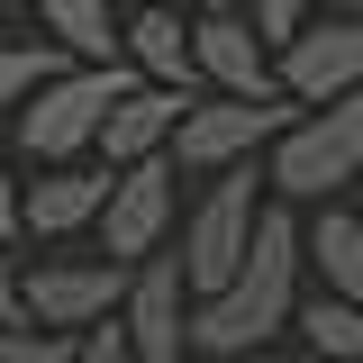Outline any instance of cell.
Wrapping results in <instances>:
<instances>
[{"label": "cell", "mask_w": 363, "mask_h": 363, "mask_svg": "<svg viewBox=\"0 0 363 363\" xmlns=\"http://www.w3.org/2000/svg\"><path fill=\"white\" fill-rule=\"evenodd\" d=\"M300 300H309V218H300L291 200H272L255 255H245V264L200 300L191 345H200V354H218V363L264 354V345H281V336L300 327Z\"/></svg>", "instance_id": "obj_1"}, {"label": "cell", "mask_w": 363, "mask_h": 363, "mask_svg": "<svg viewBox=\"0 0 363 363\" xmlns=\"http://www.w3.org/2000/svg\"><path fill=\"white\" fill-rule=\"evenodd\" d=\"M300 118V100L291 91H272V100H227V91H200L191 109H182V136H173V164L191 182L227 173V164H264L272 136Z\"/></svg>", "instance_id": "obj_6"}, {"label": "cell", "mask_w": 363, "mask_h": 363, "mask_svg": "<svg viewBox=\"0 0 363 363\" xmlns=\"http://www.w3.org/2000/svg\"><path fill=\"white\" fill-rule=\"evenodd\" d=\"M182 164L173 155H145V164H118V182H109V209H100V245L118 255V264H145V255H164L182 236Z\"/></svg>", "instance_id": "obj_8"}, {"label": "cell", "mask_w": 363, "mask_h": 363, "mask_svg": "<svg viewBox=\"0 0 363 363\" xmlns=\"http://www.w3.org/2000/svg\"><path fill=\"white\" fill-rule=\"evenodd\" d=\"M272 173V200H291V209H318V200H345L363 182V91H336V100H300V118L272 136L264 155Z\"/></svg>", "instance_id": "obj_2"}, {"label": "cell", "mask_w": 363, "mask_h": 363, "mask_svg": "<svg viewBox=\"0 0 363 363\" xmlns=\"http://www.w3.org/2000/svg\"><path fill=\"white\" fill-rule=\"evenodd\" d=\"M64 363H136V345H128V327H118V318H100V327L73 336V354H64Z\"/></svg>", "instance_id": "obj_21"}, {"label": "cell", "mask_w": 363, "mask_h": 363, "mask_svg": "<svg viewBox=\"0 0 363 363\" xmlns=\"http://www.w3.org/2000/svg\"><path fill=\"white\" fill-rule=\"evenodd\" d=\"M191 363H218V354H191Z\"/></svg>", "instance_id": "obj_26"}, {"label": "cell", "mask_w": 363, "mask_h": 363, "mask_svg": "<svg viewBox=\"0 0 363 363\" xmlns=\"http://www.w3.org/2000/svg\"><path fill=\"white\" fill-rule=\"evenodd\" d=\"M28 236L18 227H0V327H37L28 318V255H18Z\"/></svg>", "instance_id": "obj_18"}, {"label": "cell", "mask_w": 363, "mask_h": 363, "mask_svg": "<svg viewBox=\"0 0 363 363\" xmlns=\"http://www.w3.org/2000/svg\"><path fill=\"white\" fill-rule=\"evenodd\" d=\"M191 18H200V9H128V64H136V82H182V91H200Z\"/></svg>", "instance_id": "obj_15"}, {"label": "cell", "mask_w": 363, "mask_h": 363, "mask_svg": "<svg viewBox=\"0 0 363 363\" xmlns=\"http://www.w3.org/2000/svg\"><path fill=\"white\" fill-rule=\"evenodd\" d=\"M128 9H218V0H128Z\"/></svg>", "instance_id": "obj_24"}, {"label": "cell", "mask_w": 363, "mask_h": 363, "mask_svg": "<svg viewBox=\"0 0 363 363\" xmlns=\"http://www.w3.org/2000/svg\"><path fill=\"white\" fill-rule=\"evenodd\" d=\"M300 218H309V281L363 300V200H318Z\"/></svg>", "instance_id": "obj_13"}, {"label": "cell", "mask_w": 363, "mask_h": 363, "mask_svg": "<svg viewBox=\"0 0 363 363\" xmlns=\"http://www.w3.org/2000/svg\"><path fill=\"white\" fill-rule=\"evenodd\" d=\"M264 209H272V173H264V164H227V173H209L200 191H191L173 245H182V264H191V281H200V300H209L227 272L255 255Z\"/></svg>", "instance_id": "obj_4"}, {"label": "cell", "mask_w": 363, "mask_h": 363, "mask_svg": "<svg viewBox=\"0 0 363 363\" xmlns=\"http://www.w3.org/2000/svg\"><path fill=\"white\" fill-rule=\"evenodd\" d=\"M191 100H200V91H182V82H128V91H118V109H109V128H100V164L173 155L182 109H191Z\"/></svg>", "instance_id": "obj_12"}, {"label": "cell", "mask_w": 363, "mask_h": 363, "mask_svg": "<svg viewBox=\"0 0 363 363\" xmlns=\"http://www.w3.org/2000/svg\"><path fill=\"white\" fill-rule=\"evenodd\" d=\"M281 91L291 100H336V91H363V9H318L300 37L281 45Z\"/></svg>", "instance_id": "obj_11"}, {"label": "cell", "mask_w": 363, "mask_h": 363, "mask_svg": "<svg viewBox=\"0 0 363 363\" xmlns=\"http://www.w3.org/2000/svg\"><path fill=\"white\" fill-rule=\"evenodd\" d=\"M191 64H200V91H227V100H272L281 91V55L264 45V28L245 9H200L191 18Z\"/></svg>", "instance_id": "obj_10"}, {"label": "cell", "mask_w": 363, "mask_h": 363, "mask_svg": "<svg viewBox=\"0 0 363 363\" xmlns=\"http://www.w3.org/2000/svg\"><path fill=\"white\" fill-rule=\"evenodd\" d=\"M128 272L136 264H118L100 236L91 245H45V255H28V318L55 327V336H82V327L128 309Z\"/></svg>", "instance_id": "obj_5"}, {"label": "cell", "mask_w": 363, "mask_h": 363, "mask_svg": "<svg viewBox=\"0 0 363 363\" xmlns=\"http://www.w3.org/2000/svg\"><path fill=\"white\" fill-rule=\"evenodd\" d=\"M18 191H28V173L0 155V227H18Z\"/></svg>", "instance_id": "obj_22"}, {"label": "cell", "mask_w": 363, "mask_h": 363, "mask_svg": "<svg viewBox=\"0 0 363 363\" xmlns=\"http://www.w3.org/2000/svg\"><path fill=\"white\" fill-rule=\"evenodd\" d=\"M300 345H309L318 363H363V300L309 291V300H300Z\"/></svg>", "instance_id": "obj_16"}, {"label": "cell", "mask_w": 363, "mask_h": 363, "mask_svg": "<svg viewBox=\"0 0 363 363\" xmlns=\"http://www.w3.org/2000/svg\"><path fill=\"white\" fill-rule=\"evenodd\" d=\"M318 9H327V0H245V18L264 28V45H272V55H281V45L300 37V28H309Z\"/></svg>", "instance_id": "obj_19"}, {"label": "cell", "mask_w": 363, "mask_h": 363, "mask_svg": "<svg viewBox=\"0 0 363 363\" xmlns=\"http://www.w3.org/2000/svg\"><path fill=\"white\" fill-rule=\"evenodd\" d=\"M128 82H136V64H64V73L9 118L18 164L37 173V164H82V155H100V128H109V109H118Z\"/></svg>", "instance_id": "obj_3"}, {"label": "cell", "mask_w": 363, "mask_h": 363, "mask_svg": "<svg viewBox=\"0 0 363 363\" xmlns=\"http://www.w3.org/2000/svg\"><path fill=\"white\" fill-rule=\"evenodd\" d=\"M37 37H55L73 64H128L118 0H37Z\"/></svg>", "instance_id": "obj_14"}, {"label": "cell", "mask_w": 363, "mask_h": 363, "mask_svg": "<svg viewBox=\"0 0 363 363\" xmlns=\"http://www.w3.org/2000/svg\"><path fill=\"white\" fill-rule=\"evenodd\" d=\"M236 363H318V354H281V345H264V354H236Z\"/></svg>", "instance_id": "obj_23"}, {"label": "cell", "mask_w": 363, "mask_h": 363, "mask_svg": "<svg viewBox=\"0 0 363 363\" xmlns=\"http://www.w3.org/2000/svg\"><path fill=\"white\" fill-rule=\"evenodd\" d=\"M118 327H128L136 363H191L200 354V345H191V327H200V281H191V264H182V245H164V255H145V264L128 272Z\"/></svg>", "instance_id": "obj_7"}, {"label": "cell", "mask_w": 363, "mask_h": 363, "mask_svg": "<svg viewBox=\"0 0 363 363\" xmlns=\"http://www.w3.org/2000/svg\"><path fill=\"white\" fill-rule=\"evenodd\" d=\"M73 354V336H55V327H0V363H64Z\"/></svg>", "instance_id": "obj_20"}, {"label": "cell", "mask_w": 363, "mask_h": 363, "mask_svg": "<svg viewBox=\"0 0 363 363\" xmlns=\"http://www.w3.org/2000/svg\"><path fill=\"white\" fill-rule=\"evenodd\" d=\"M109 182H118V164H100V155H82V164H37L28 191H18V236L28 245H82V236H100Z\"/></svg>", "instance_id": "obj_9"}, {"label": "cell", "mask_w": 363, "mask_h": 363, "mask_svg": "<svg viewBox=\"0 0 363 363\" xmlns=\"http://www.w3.org/2000/svg\"><path fill=\"white\" fill-rule=\"evenodd\" d=\"M336 9H363V0H336Z\"/></svg>", "instance_id": "obj_25"}, {"label": "cell", "mask_w": 363, "mask_h": 363, "mask_svg": "<svg viewBox=\"0 0 363 363\" xmlns=\"http://www.w3.org/2000/svg\"><path fill=\"white\" fill-rule=\"evenodd\" d=\"M227 9H245V0H227Z\"/></svg>", "instance_id": "obj_27"}, {"label": "cell", "mask_w": 363, "mask_h": 363, "mask_svg": "<svg viewBox=\"0 0 363 363\" xmlns=\"http://www.w3.org/2000/svg\"><path fill=\"white\" fill-rule=\"evenodd\" d=\"M64 64H73V55H64L55 37H9V45H0V128H9V118H18Z\"/></svg>", "instance_id": "obj_17"}]
</instances>
